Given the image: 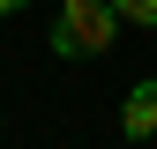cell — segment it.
<instances>
[{
    "mask_svg": "<svg viewBox=\"0 0 157 149\" xmlns=\"http://www.w3.org/2000/svg\"><path fill=\"white\" fill-rule=\"evenodd\" d=\"M15 8H23V0H0V15H15Z\"/></svg>",
    "mask_w": 157,
    "mask_h": 149,
    "instance_id": "277c9868",
    "label": "cell"
},
{
    "mask_svg": "<svg viewBox=\"0 0 157 149\" xmlns=\"http://www.w3.org/2000/svg\"><path fill=\"white\" fill-rule=\"evenodd\" d=\"M120 8V23H142V30H157V0H112Z\"/></svg>",
    "mask_w": 157,
    "mask_h": 149,
    "instance_id": "3957f363",
    "label": "cell"
},
{
    "mask_svg": "<svg viewBox=\"0 0 157 149\" xmlns=\"http://www.w3.org/2000/svg\"><path fill=\"white\" fill-rule=\"evenodd\" d=\"M120 37V8L112 0H60V23H52V52L60 60H97Z\"/></svg>",
    "mask_w": 157,
    "mask_h": 149,
    "instance_id": "6da1fadb",
    "label": "cell"
},
{
    "mask_svg": "<svg viewBox=\"0 0 157 149\" xmlns=\"http://www.w3.org/2000/svg\"><path fill=\"white\" fill-rule=\"evenodd\" d=\"M120 134H127V142H157V74L127 89V104H120Z\"/></svg>",
    "mask_w": 157,
    "mask_h": 149,
    "instance_id": "7a4b0ae2",
    "label": "cell"
}]
</instances>
